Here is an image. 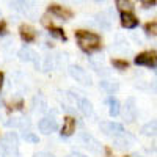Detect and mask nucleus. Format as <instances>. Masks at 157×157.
I'll use <instances>...</instances> for the list:
<instances>
[{
    "mask_svg": "<svg viewBox=\"0 0 157 157\" xmlns=\"http://www.w3.org/2000/svg\"><path fill=\"white\" fill-rule=\"evenodd\" d=\"M33 110L38 112V113H44L47 110V102H46V99L41 94H38V96L33 98Z\"/></svg>",
    "mask_w": 157,
    "mask_h": 157,
    "instance_id": "obj_17",
    "label": "nucleus"
},
{
    "mask_svg": "<svg viewBox=\"0 0 157 157\" xmlns=\"http://www.w3.org/2000/svg\"><path fill=\"white\" fill-rule=\"evenodd\" d=\"M101 130L105 135H112V137H116L124 132V129L120 123H101Z\"/></svg>",
    "mask_w": 157,
    "mask_h": 157,
    "instance_id": "obj_8",
    "label": "nucleus"
},
{
    "mask_svg": "<svg viewBox=\"0 0 157 157\" xmlns=\"http://www.w3.org/2000/svg\"><path fill=\"white\" fill-rule=\"evenodd\" d=\"M141 134L145 137H157V120H152L141 127Z\"/></svg>",
    "mask_w": 157,
    "mask_h": 157,
    "instance_id": "obj_16",
    "label": "nucleus"
},
{
    "mask_svg": "<svg viewBox=\"0 0 157 157\" xmlns=\"http://www.w3.org/2000/svg\"><path fill=\"white\" fill-rule=\"evenodd\" d=\"M115 3H116V8L121 13H130L134 10V3L130 0H115Z\"/></svg>",
    "mask_w": 157,
    "mask_h": 157,
    "instance_id": "obj_18",
    "label": "nucleus"
},
{
    "mask_svg": "<svg viewBox=\"0 0 157 157\" xmlns=\"http://www.w3.org/2000/svg\"><path fill=\"white\" fill-rule=\"evenodd\" d=\"M52 157H54V155H52Z\"/></svg>",
    "mask_w": 157,
    "mask_h": 157,
    "instance_id": "obj_34",
    "label": "nucleus"
},
{
    "mask_svg": "<svg viewBox=\"0 0 157 157\" xmlns=\"http://www.w3.org/2000/svg\"><path fill=\"white\" fill-rule=\"evenodd\" d=\"M49 33H50V36H54V38H58V39H63V41H66V36H64V33H63V30H61V29H52V27H50Z\"/></svg>",
    "mask_w": 157,
    "mask_h": 157,
    "instance_id": "obj_21",
    "label": "nucleus"
},
{
    "mask_svg": "<svg viewBox=\"0 0 157 157\" xmlns=\"http://www.w3.org/2000/svg\"><path fill=\"white\" fill-rule=\"evenodd\" d=\"M38 129L39 132L44 134V135H50L58 130V123L55 118H43V120H39L38 123Z\"/></svg>",
    "mask_w": 157,
    "mask_h": 157,
    "instance_id": "obj_4",
    "label": "nucleus"
},
{
    "mask_svg": "<svg viewBox=\"0 0 157 157\" xmlns=\"http://www.w3.org/2000/svg\"><path fill=\"white\" fill-rule=\"evenodd\" d=\"M5 32H6V29H5V22H2V24H0V35H5Z\"/></svg>",
    "mask_w": 157,
    "mask_h": 157,
    "instance_id": "obj_29",
    "label": "nucleus"
},
{
    "mask_svg": "<svg viewBox=\"0 0 157 157\" xmlns=\"http://www.w3.org/2000/svg\"><path fill=\"white\" fill-rule=\"evenodd\" d=\"M109 113H110V116H118L120 115V102H118L113 96L109 98Z\"/></svg>",
    "mask_w": 157,
    "mask_h": 157,
    "instance_id": "obj_19",
    "label": "nucleus"
},
{
    "mask_svg": "<svg viewBox=\"0 0 157 157\" xmlns=\"http://www.w3.org/2000/svg\"><path fill=\"white\" fill-rule=\"evenodd\" d=\"M17 57L21 61H25V63H38V55H36V52L30 47H22L19 52H17Z\"/></svg>",
    "mask_w": 157,
    "mask_h": 157,
    "instance_id": "obj_11",
    "label": "nucleus"
},
{
    "mask_svg": "<svg viewBox=\"0 0 157 157\" xmlns=\"http://www.w3.org/2000/svg\"><path fill=\"white\" fill-rule=\"evenodd\" d=\"M141 3H143V6H152L155 3V0H141Z\"/></svg>",
    "mask_w": 157,
    "mask_h": 157,
    "instance_id": "obj_26",
    "label": "nucleus"
},
{
    "mask_svg": "<svg viewBox=\"0 0 157 157\" xmlns=\"http://www.w3.org/2000/svg\"><path fill=\"white\" fill-rule=\"evenodd\" d=\"M145 30H146V33H151V35H157V22H152V24H146Z\"/></svg>",
    "mask_w": 157,
    "mask_h": 157,
    "instance_id": "obj_25",
    "label": "nucleus"
},
{
    "mask_svg": "<svg viewBox=\"0 0 157 157\" xmlns=\"http://www.w3.org/2000/svg\"><path fill=\"white\" fill-rule=\"evenodd\" d=\"M0 145L8 157H19V138L16 132H6Z\"/></svg>",
    "mask_w": 157,
    "mask_h": 157,
    "instance_id": "obj_2",
    "label": "nucleus"
},
{
    "mask_svg": "<svg viewBox=\"0 0 157 157\" xmlns=\"http://www.w3.org/2000/svg\"><path fill=\"white\" fill-rule=\"evenodd\" d=\"M6 154H5V151H3V148H2V145H0V157H5Z\"/></svg>",
    "mask_w": 157,
    "mask_h": 157,
    "instance_id": "obj_31",
    "label": "nucleus"
},
{
    "mask_svg": "<svg viewBox=\"0 0 157 157\" xmlns=\"http://www.w3.org/2000/svg\"><path fill=\"white\" fill-rule=\"evenodd\" d=\"M68 71H69V75L74 78L75 82L82 83V85H91V77L88 75V72L83 68L75 66V64H71Z\"/></svg>",
    "mask_w": 157,
    "mask_h": 157,
    "instance_id": "obj_3",
    "label": "nucleus"
},
{
    "mask_svg": "<svg viewBox=\"0 0 157 157\" xmlns=\"http://www.w3.org/2000/svg\"><path fill=\"white\" fill-rule=\"evenodd\" d=\"M112 64H113V68L120 69V71H124L127 68V61H124V60H113Z\"/></svg>",
    "mask_w": 157,
    "mask_h": 157,
    "instance_id": "obj_23",
    "label": "nucleus"
},
{
    "mask_svg": "<svg viewBox=\"0 0 157 157\" xmlns=\"http://www.w3.org/2000/svg\"><path fill=\"white\" fill-rule=\"evenodd\" d=\"M123 116H124V121H127V123L135 121V118H137V107H135V99L134 98H127L126 99Z\"/></svg>",
    "mask_w": 157,
    "mask_h": 157,
    "instance_id": "obj_6",
    "label": "nucleus"
},
{
    "mask_svg": "<svg viewBox=\"0 0 157 157\" xmlns=\"http://www.w3.org/2000/svg\"><path fill=\"white\" fill-rule=\"evenodd\" d=\"M120 19H121V25L124 29H135L138 25V19L135 16H132L130 13H123Z\"/></svg>",
    "mask_w": 157,
    "mask_h": 157,
    "instance_id": "obj_14",
    "label": "nucleus"
},
{
    "mask_svg": "<svg viewBox=\"0 0 157 157\" xmlns=\"http://www.w3.org/2000/svg\"><path fill=\"white\" fill-rule=\"evenodd\" d=\"M99 17V21H98V24L101 25L102 29H109L110 27V19H107L104 14H101V16H98Z\"/></svg>",
    "mask_w": 157,
    "mask_h": 157,
    "instance_id": "obj_24",
    "label": "nucleus"
},
{
    "mask_svg": "<svg viewBox=\"0 0 157 157\" xmlns=\"http://www.w3.org/2000/svg\"><path fill=\"white\" fill-rule=\"evenodd\" d=\"M75 132V120L71 116L64 118L63 127H61V137H71Z\"/></svg>",
    "mask_w": 157,
    "mask_h": 157,
    "instance_id": "obj_12",
    "label": "nucleus"
},
{
    "mask_svg": "<svg viewBox=\"0 0 157 157\" xmlns=\"http://www.w3.org/2000/svg\"><path fill=\"white\" fill-rule=\"evenodd\" d=\"M2 85H3V74L0 72V88H2Z\"/></svg>",
    "mask_w": 157,
    "mask_h": 157,
    "instance_id": "obj_32",
    "label": "nucleus"
},
{
    "mask_svg": "<svg viewBox=\"0 0 157 157\" xmlns=\"http://www.w3.org/2000/svg\"><path fill=\"white\" fill-rule=\"evenodd\" d=\"M75 38H77V43L80 46V49L85 50V52H93L101 46V38L93 32L80 30V32L75 33Z\"/></svg>",
    "mask_w": 157,
    "mask_h": 157,
    "instance_id": "obj_1",
    "label": "nucleus"
},
{
    "mask_svg": "<svg viewBox=\"0 0 157 157\" xmlns=\"http://www.w3.org/2000/svg\"><path fill=\"white\" fill-rule=\"evenodd\" d=\"M154 72H155V74H157V66H155V69H154Z\"/></svg>",
    "mask_w": 157,
    "mask_h": 157,
    "instance_id": "obj_33",
    "label": "nucleus"
},
{
    "mask_svg": "<svg viewBox=\"0 0 157 157\" xmlns=\"http://www.w3.org/2000/svg\"><path fill=\"white\" fill-rule=\"evenodd\" d=\"M33 157H52V154H46V152H38Z\"/></svg>",
    "mask_w": 157,
    "mask_h": 157,
    "instance_id": "obj_28",
    "label": "nucleus"
},
{
    "mask_svg": "<svg viewBox=\"0 0 157 157\" xmlns=\"http://www.w3.org/2000/svg\"><path fill=\"white\" fill-rule=\"evenodd\" d=\"M49 13H52V14H55L57 17H60L61 21H68L72 17V11L68 10V8H63L60 5H50L49 6Z\"/></svg>",
    "mask_w": 157,
    "mask_h": 157,
    "instance_id": "obj_10",
    "label": "nucleus"
},
{
    "mask_svg": "<svg viewBox=\"0 0 157 157\" xmlns=\"http://www.w3.org/2000/svg\"><path fill=\"white\" fill-rule=\"evenodd\" d=\"M19 33H21V38L24 39L25 43H32V41H35V38H36V32H35L33 27H30V25H21Z\"/></svg>",
    "mask_w": 157,
    "mask_h": 157,
    "instance_id": "obj_13",
    "label": "nucleus"
},
{
    "mask_svg": "<svg viewBox=\"0 0 157 157\" xmlns=\"http://www.w3.org/2000/svg\"><path fill=\"white\" fill-rule=\"evenodd\" d=\"M68 157H88V155H85V154H80V152H69L68 154Z\"/></svg>",
    "mask_w": 157,
    "mask_h": 157,
    "instance_id": "obj_27",
    "label": "nucleus"
},
{
    "mask_svg": "<svg viewBox=\"0 0 157 157\" xmlns=\"http://www.w3.org/2000/svg\"><path fill=\"white\" fill-rule=\"evenodd\" d=\"M82 141L85 143V146H86V148H90L91 151H94V152L101 151V148H99V143H98V140H96V138H93V137H91L90 134L83 132V134H82Z\"/></svg>",
    "mask_w": 157,
    "mask_h": 157,
    "instance_id": "obj_15",
    "label": "nucleus"
},
{
    "mask_svg": "<svg viewBox=\"0 0 157 157\" xmlns=\"http://www.w3.org/2000/svg\"><path fill=\"white\" fill-rule=\"evenodd\" d=\"M22 138H24L25 141H30V143H38V141H39L38 135H35L33 132H24Z\"/></svg>",
    "mask_w": 157,
    "mask_h": 157,
    "instance_id": "obj_22",
    "label": "nucleus"
},
{
    "mask_svg": "<svg viewBox=\"0 0 157 157\" xmlns=\"http://www.w3.org/2000/svg\"><path fill=\"white\" fill-rule=\"evenodd\" d=\"M72 96L75 98L77 105H78V110L82 112V115H85V116H93V104H91L86 98H78L77 93H75V94L72 93Z\"/></svg>",
    "mask_w": 157,
    "mask_h": 157,
    "instance_id": "obj_9",
    "label": "nucleus"
},
{
    "mask_svg": "<svg viewBox=\"0 0 157 157\" xmlns=\"http://www.w3.org/2000/svg\"><path fill=\"white\" fill-rule=\"evenodd\" d=\"M134 63L138 64V66H157V55L154 52H143V54L137 55L134 58Z\"/></svg>",
    "mask_w": 157,
    "mask_h": 157,
    "instance_id": "obj_5",
    "label": "nucleus"
},
{
    "mask_svg": "<svg viewBox=\"0 0 157 157\" xmlns=\"http://www.w3.org/2000/svg\"><path fill=\"white\" fill-rule=\"evenodd\" d=\"M101 88H104V90L107 91V93L113 94L115 91H118V88H120V85H118V83H115V82H109V80H102V82H101Z\"/></svg>",
    "mask_w": 157,
    "mask_h": 157,
    "instance_id": "obj_20",
    "label": "nucleus"
},
{
    "mask_svg": "<svg viewBox=\"0 0 157 157\" xmlns=\"http://www.w3.org/2000/svg\"><path fill=\"white\" fill-rule=\"evenodd\" d=\"M134 141H135V138H134L132 135L127 134V132H123V134H120V135L115 137L113 145H115L118 149H124V148H129L130 145H134Z\"/></svg>",
    "mask_w": 157,
    "mask_h": 157,
    "instance_id": "obj_7",
    "label": "nucleus"
},
{
    "mask_svg": "<svg viewBox=\"0 0 157 157\" xmlns=\"http://www.w3.org/2000/svg\"><path fill=\"white\" fill-rule=\"evenodd\" d=\"M151 88H152L154 91H157V78H155V80H152V82H151Z\"/></svg>",
    "mask_w": 157,
    "mask_h": 157,
    "instance_id": "obj_30",
    "label": "nucleus"
}]
</instances>
